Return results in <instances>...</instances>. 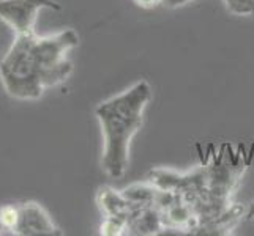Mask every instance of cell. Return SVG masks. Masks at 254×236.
<instances>
[{"instance_id": "6da1fadb", "label": "cell", "mask_w": 254, "mask_h": 236, "mask_svg": "<svg viewBox=\"0 0 254 236\" xmlns=\"http://www.w3.org/2000/svg\"><path fill=\"white\" fill-rule=\"evenodd\" d=\"M79 45L73 29L49 37L35 32L17 35L0 62V79L6 93L16 99H38L49 87L65 82L73 73L66 52Z\"/></svg>"}, {"instance_id": "7a4b0ae2", "label": "cell", "mask_w": 254, "mask_h": 236, "mask_svg": "<svg viewBox=\"0 0 254 236\" xmlns=\"http://www.w3.org/2000/svg\"><path fill=\"white\" fill-rule=\"evenodd\" d=\"M152 99L148 82L141 81L131 89L98 104L95 115L104 137L103 169L111 178H122L128 169L131 139L144 123V110Z\"/></svg>"}, {"instance_id": "3957f363", "label": "cell", "mask_w": 254, "mask_h": 236, "mask_svg": "<svg viewBox=\"0 0 254 236\" xmlns=\"http://www.w3.org/2000/svg\"><path fill=\"white\" fill-rule=\"evenodd\" d=\"M43 8L60 11L62 5L56 0H0V19L10 25L16 35L32 33L37 14Z\"/></svg>"}, {"instance_id": "277c9868", "label": "cell", "mask_w": 254, "mask_h": 236, "mask_svg": "<svg viewBox=\"0 0 254 236\" xmlns=\"http://www.w3.org/2000/svg\"><path fill=\"white\" fill-rule=\"evenodd\" d=\"M16 236H62L59 229L46 213V209L35 202H25L17 206V221L13 229Z\"/></svg>"}, {"instance_id": "5b68a950", "label": "cell", "mask_w": 254, "mask_h": 236, "mask_svg": "<svg viewBox=\"0 0 254 236\" xmlns=\"http://www.w3.org/2000/svg\"><path fill=\"white\" fill-rule=\"evenodd\" d=\"M96 202H98V206L101 209V213L111 217H122L127 222L131 219L139 208L142 205H136L133 202H129L128 198L124 197L122 192H117L111 188H101L96 194Z\"/></svg>"}, {"instance_id": "8992f818", "label": "cell", "mask_w": 254, "mask_h": 236, "mask_svg": "<svg viewBox=\"0 0 254 236\" xmlns=\"http://www.w3.org/2000/svg\"><path fill=\"white\" fill-rule=\"evenodd\" d=\"M164 233V224L161 211L155 205L141 206L128 221L127 235H161Z\"/></svg>"}, {"instance_id": "52a82bcc", "label": "cell", "mask_w": 254, "mask_h": 236, "mask_svg": "<svg viewBox=\"0 0 254 236\" xmlns=\"http://www.w3.org/2000/svg\"><path fill=\"white\" fill-rule=\"evenodd\" d=\"M125 198H128L129 202H133L136 205H153L155 197L158 194V188L153 186L150 181L144 183V185H131L127 189L122 190Z\"/></svg>"}, {"instance_id": "ba28073f", "label": "cell", "mask_w": 254, "mask_h": 236, "mask_svg": "<svg viewBox=\"0 0 254 236\" xmlns=\"http://www.w3.org/2000/svg\"><path fill=\"white\" fill-rule=\"evenodd\" d=\"M128 230V222L122 217H111L106 216L104 221L100 227V233L104 236H120V235H127Z\"/></svg>"}, {"instance_id": "9c48e42d", "label": "cell", "mask_w": 254, "mask_h": 236, "mask_svg": "<svg viewBox=\"0 0 254 236\" xmlns=\"http://www.w3.org/2000/svg\"><path fill=\"white\" fill-rule=\"evenodd\" d=\"M17 221V206L5 205L0 206V225L6 235H13V229Z\"/></svg>"}, {"instance_id": "30bf717a", "label": "cell", "mask_w": 254, "mask_h": 236, "mask_svg": "<svg viewBox=\"0 0 254 236\" xmlns=\"http://www.w3.org/2000/svg\"><path fill=\"white\" fill-rule=\"evenodd\" d=\"M226 8L237 16H254V0H224Z\"/></svg>"}, {"instance_id": "8fae6325", "label": "cell", "mask_w": 254, "mask_h": 236, "mask_svg": "<svg viewBox=\"0 0 254 236\" xmlns=\"http://www.w3.org/2000/svg\"><path fill=\"white\" fill-rule=\"evenodd\" d=\"M134 3L141 8H145V10H152V8L161 5L163 0H134Z\"/></svg>"}, {"instance_id": "7c38bea8", "label": "cell", "mask_w": 254, "mask_h": 236, "mask_svg": "<svg viewBox=\"0 0 254 236\" xmlns=\"http://www.w3.org/2000/svg\"><path fill=\"white\" fill-rule=\"evenodd\" d=\"M191 0H163V5L169 6V8H179V6H183L190 3Z\"/></svg>"}, {"instance_id": "4fadbf2b", "label": "cell", "mask_w": 254, "mask_h": 236, "mask_svg": "<svg viewBox=\"0 0 254 236\" xmlns=\"http://www.w3.org/2000/svg\"><path fill=\"white\" fill-rule=\"evenodd\" d=\"M247 217H248V219H254V205H253V206L250 208V211H248Z\"/></svg>"}]
</instances>
